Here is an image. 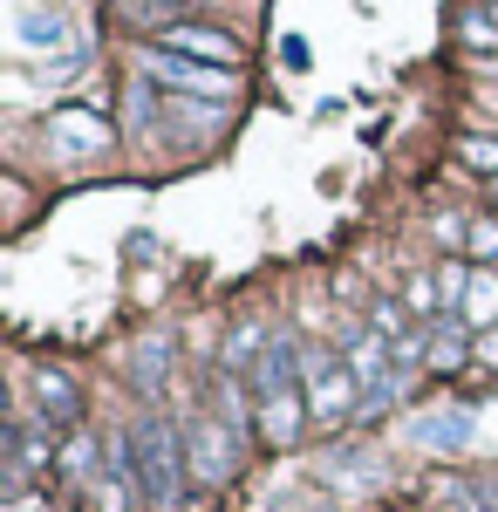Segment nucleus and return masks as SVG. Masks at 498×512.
Here are the masks:
<instances>
[{"instance_id":"nucleus-1","label":"nucleus","mask_w":498,"mask_h":512,"mask_svg":"<svg viewBox=\"0 0 498 512\" xmlns=\"http://www.w3.org/2000/svg\"><path fill=\"white\" fill-rule=\"evenodd\" d=\"M253 403H260V437H267L273 451H287V444L301 437V424L314 417V410H307L301 349H294V342L273 335L267 349H260V362H253Z\"/></svg>"},{"instance_id":"nucleus-2","label":"nucleus","mask_w":498,"mask_h":512,"mask_svg":"<svg viewBox=\"0 0 498 512\" xmlns=\"http://www.w3.org/2000/svg\"><path fill=\"white\" fill-rule=\"evenodd\" d=\"M123 465L137 478V492H144V506H178L185 499V485H192V465H185V437L171 431L164 417H137L130 437H123Z\"/></svg>"},{"instance_id":"nucleus-3","label":"nucleus","mask_w":498,"mask_h":512,"mask_svg":"<svg viewBox=\"0 0 498 512\" xmlns=\"http://www.w3.org/2000/svg\"><path fill=\"white\" fill-rule=\"evenodd\" d=\"M301 383H307V410H314L321 424L348 417L355 396H362V383L348 376V362H335V355H321V349H301Z\"/></svg>"},{"instance_id":"nucleus-4","label":"nucleus","mask_w":498,"mask_h":512,"mask_svg":"<svg viewBox=\"0 0 498 512\" xmlns=\"http://www.w3.org/2000/svg\"><path fill=\"white\" fill-rule=\"evenodd\" d=\"M185 465H192V485H226L239 472V431L219 417H198L185 431Z\"/></svg>"},{"instance_id":"nucleus-5","label":"nucleus","mask_w":498,"mask_h":512,"mask_svg":"<svg viewBox=\"0 0 498 512\" xmlns=\"http://www.w3.org/2000/svg\"><path fill=\"white\" fill-rule=\"evenodd\" d=\"M144 69H151V82L178 89V96H232V89H239L232 69H212V62H192V55H171V48H157Z\"/></svg>"},{"instance_id":"nucleus-6","label":"nucleus","mask_w":498,"mask_h":512,"mask_svg":"<svg viewBox=\"0 0 498 512\" xmlns=\"http://www.w3.org/2000/svg\"><path fill=\"white\" fill-rule=\"evenodd\" d=\"M164 48L171 55H192V62H212V69H239V41L226 28H205V21H171L164 28Z\"/></svg>"},{"instance_id":"nucleus-7","label":"nucleus","mask_w":498,"mask_h":512,"mask_svg":"<svg viewBox=\"0 0 498 512\" xmlns=\"http://www.w3.org/2000/svg\"><path fill=\"white\" fill-rule=\"evenodd\" d=\"M48 144L55 151H69V158H96V151H110V123L96 117V110H55L48 117Z\"/></svg>"},{"instance_id":"nucleus-8","label":"nucleus","mask_w":498,"mask_h":512,"mask_svg":"<svg viewBox=\"0 0 498 512\" xmlns=\"http://www.w3.org/2000/svg\"><path fill=\"white\" fill-rule=\"evenodd\" d=\"M471 431H478V417H471L464 403L430 410V417H417V424H410V437H417L423 451H464V444H471Z\"/></svg>"},{"instance_id":"nucleus-9","label":"nucleus","mask_w":498,"mask_h":512,"mask_svg":"<svg viewBox=\"0 0 498 512\" xmlns=\"http://www.w3.org/2000/svg\"><path fill=\"white\" fill-rule=\"evenodd\" d=\"M35 410H41L48 431H55V424H76L82 417V390L62 376V369H35Z\"/></svg>"},{"instance_id":"nucleus-10","label":"nucleus","mask_w":498,"mask_h":512,"mask_svg":"<svg viewBox=\"0 0 498 512\" xmlns=\"http://www.w3.org/2000/svg\"><path fill=\"white\" fill-rule=\"evenodd\" d=\"M14 41H21V48H62V41H69V21H62L55 7H21V14H14Z\"/></svg>"},{"instance_id":"nucleus-11","label":"nucleus","mask_w":498,"mask_h":512,"mask_svg":"<svg viewBox=\"0 0 498 512\" xmlns=\"http://www.w3.org/2000/svg\"><path fill=\"white\" fill-rule=\"evenodd\" d=\"M458 315L471 321V328H492V321H498V274H492V267H478V274H471Z\"/></svg>"},{"instance_id":"nucleus-12","label":"nucleus","mask_w":498,"mask_h":512,"mask_svg":"<svg viewBox=\"0 0 498 512\" xmlns=\"http://www.w3.org/2000/svg\"><path fill=\"white\" fill-rule=\"evenodd\" d=\"M437 499L451 512H498L492 492H485V485H464V478H437Z\"/></svg>"},{"instance_id":"nucleus-13","label":"nucleus","mask_w":498,"mask_h":512,"mask_svg":"<svg viewBox=\"0 0 498 512\" xmlns=\"http://www.w3.org/2000/svg\"><path fill=\"white\" fill-rule=\"evenodd\" d=\"M164 376H171V342H144V349H137V383L157 390Z\"/></svg>"},{"instance_id":"nucleus-14","label":"nucleus","mask_w":498,"mask_h":512,"mask_svg":"<svg viewBox=\"0 0 498 512\" xmlns=\"http://www.w3.org/2000/svg\"><path fill=\"white\" fill-rule=\"evenodd\" d=\"M464 35L471 41H498V0H478V7L464 14Z\"/></svg>"},{"instance_id":"nucleus-15","label":"nucleus","mask_w":498,"mask_h":512,"mask_svg":"<svg viewBox=\"0 0 498 512\" xmlns=\"http://www.w3.org/2000/svg\"><path fill=\"white\" fill-rule=\"evenodd\" d=\"M464 287H471V274H464V267H444V274H437V301H444V308H464Z\"/></svg>"},{"instance_id":"nucleus-16","label":"nucleus","mask_w":498,"mask_h":512,"mask_svg":"<svg viewBox=\"0 0 498 512\" xmlns=\"http://www.w3.org/2000/svg\"><path fill=\"white\" fill-rule=\"evenodd\" d=\"M458 362H464V342L451 335V328H444V335L430 342V369H458Z\"/></svg>"},{"instance_id":"nucleus-17","label":"nucleus","mask_w":498,"mask_h":512,"mask_svg":"<svg viewBox=\"0 0 498 512\" xmlns=\"http://www.w3.org/2000/svg\"><path fill=\"white\" fill-rule=\"evenodd\" d=\"M62 465H69V478H89V465H96V444H89V437H76V444L62 451Z\"/></svg>"},{"instance_id":"nucleus-18","label":"nucleus","mask_w":498,"mask_h":512,"mask_svg":"<svg viewBox=\"0 0 498 512\" xmlns=\"http://www.w3.org/2000/svg\"><path fill=\"white\" fill-rule=\"evenodd\" d=\"M471 253H478V260H498V219H478V226H471Z\"/></svg>"},{"instance_id":"nucleus-19","label":"nucleus","mask_w":498,"mask_h":512,"mask_svg":"<svg viewBox=\"0 0 498 512\" xmlns=\"http://www.w3.org/2000/svg\"><path fill=\"white\" fill-rule=\"evenodd\" d=\"M464 164H478V171H498V144H492V137H471V144H464Z\"/></svg>"},{"instance_id":"nucleus-20","label":"nucleus","mask_w":498,"mask_h":512,"mask_svg":"<svg viewBox=\"0 0 498 512\" xmlns=\"http://www.w3.org/2000/svg\"><path fill=\"white\" fill-rule=\"evenodd\" d=\"M471 355H478V362H498V335H485V342H478Z\"/></svg>"},{"instance_id":"nucleus-21","label":"nucleus","mask_w":498,"mask_h":512,"mask_svg":"<svg viewBox=\"0 0 498 512\" xmlns=\"http://www.w3.org/2000/svg\"><path fill=\"white\" fill-rule=\"evenodd\" d=\"M485 492H492V499H498V478H492V485H485Z\"/></svg>"}]
</instances>
